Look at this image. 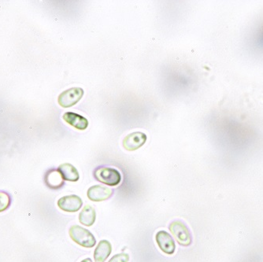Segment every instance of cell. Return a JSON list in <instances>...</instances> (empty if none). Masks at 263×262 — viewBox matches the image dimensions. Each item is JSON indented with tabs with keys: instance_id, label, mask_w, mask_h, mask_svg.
<instances>
[{
	"instance_id": "obj_8",
	"label": "cell",
	"mask_w": 263,
	"mask_h": 262,
	"mask_svg": "<svg viewBox=\"0 0 263 262\" xmlns=\"http://www.w3.org/2000/svg\"><path fill=\"white\" fill-rule=\"evenodd\" d=\"M113 193V190L109 188L96 185L88 189L87 195L90 200L93 202H102L110 198Z\"/></svg>"
},
{
	"instance_id": "obj_12",
	"label": "cell",
	"mask_w": 263,
	"mask_h": 262,
	"mask_svg": "<svg viewBox=\"0 0 263 262\" xmlns=\"http://www.w3.org/2000/svg\"><path fill=\"white\" fill-rule=\"evenodd\" d=\"M58 170L61 173L63 180L71 182H77L79 180L80 176L78 170L71 164L65 163L59 165Z\"/></svg>"
},
{
	"instance_id": "obj_3",
	"label": "cell",
	"mask_w": 263,
	"mask_h": 262,
	"mask_svg": "<svg viewBox=\"0 0 263 262\" xmlns=\"http://www.w3.org/2000/svg\"><path fill=\"white\" fill-rule=\"evenodd\" d=\"M170 231L175 237L176 240L180 245L187 247L192 244V235L189 228L180 220H176L170 224Z\"/></svg>"
},
{
	"instance_id": "obj_10",
	"label": "cell",
	"mask_w": 263,
	"mask_h": 262,
	"mask_svg": "<svg viewBox=\"0 0 263 262\" xmlns=\"http://www.w3.org/2000/svg\"><path fill=\"white\" fill-rule=\"evenodd\" d=\"M112 247L107 240H101L95 250V262H105L111 254Z\"/></svg>"
},
{
	"instance_id": "obj_13",
	"label": "cell",
	"mask_w": 263,
	"mask_h": 262,
	"mask_svg": "<svg viewBox=\"0 0 263 262\" xmlns=\"http://www.w3.org/2000/svg\"><path fill=\"white\" fill-rule=\"evenodd\" d=\"M96 210L91 205H85L81 210L79 215V221L83 226L90 227L96 221Z\"/></svg>"
},
{
	"instance_id": "obj_11",
	"label": "cell",
	"mask_w": 263,
	"mask_h": 262,
	"mask_svg": "<svg viewBox=\"0 0 263 262\" xmlns=\"http://www.w3.org/2000/svg\"><path fill=\"white\" fill-rule=\"evenodd\" d=\"M45 183L50 189H58L63 186L64 180L59 170H51L46 174Z\"/></svg>"
},
{
	"instance_id": "obj_9",
	"label": "cell",
	"mask_w": 263,
	"mask_h": 262,
	"mask_svg": "<svg viewBox=\"0 0 263 262\" xmlns=\"http://www.w3.org/2000/svg\"><path fill=\"white\" fill-rule=\"evenodd\" d=\"M63 120L71 126L78 130H85L88 126V121L86 118L78 114L67 112L63 115Z\"/></svg>"
},
{
	"instance_id": "obj_16",
	"label": "cell",
	"mask_w": 263,
	"mask_h": 262,
	"mask_svg": "<svg viewBox=\"0 0 263 262\" xmlns=\"http://www.w3.org/2000/svg\"><path fill=\"white\" fill-rule=\"evenodd\" d=\"M81 262H92V260H91V259L86 258L85 260H83Z\"/></svg>"
},
{
	"instance_id": "obj_14",
	"label": "cell",
	"mask_w": 263,
	"mask_h": 262,
	"mask_svg": "<svg viewBox=\"0 0 263 262\" xmlns=\"http://www.w3.org/2000/svg\"><path fill=\"white\" fill-rule=\"evenodd\" d=\"M10 202H11V199H10V195L7 192H0V213L5 211L9 208Z\"/></svg>"
},
{
	"instance_id": "obj_6",
	"label": "cell",
	"mask_w": 263,
	"mask_h": 262,
	"mask_svg": "<svg viewBox=\"0 0 263 262\" xmlns=\"http://www.w3.org/2000/svg\"><path fill=\"white\" fill-rule=\"evenodd\" d=\"M147 141V136L140 132L131 133L124 139L123 146L128 152L137 151Z\"/></svg>"
},
{
	"instance_id": "obj_4",
	"label": "cell",
	"mask_w": 263,
	"mask_h": 262,
	"mask_svg": "<svg viewBox=\"0 0 263 262\" xmlns=\"http://www.w3.org/2000/svg\"><path fill=\"white\" fill-rule=\"evenodd\" d=\"M84 96V90L81 87H72L63 91L59 96L58 102L63 108H69L74 106Z\"/></svg>"
},
{
	"instance_id": "obj_1",
	"label": "cell",
	"mask_w": 263,
	"mask_h": 262,
	"mask_svg": "<svg viewBox=\"0 0 263 262\" xmlns=\"http://www.w3.org/2000/svg\"><path fill=\"white\" fill-rule=\"evenodd\" d=\"M69 236L76 244L85 248H92L97 240L94 235L84 228L79 226H73L69 229Z\"/></svg>"
},
{
	"instance_id": "obj_15",
	"label": "cell",
	"mask_w": 263,
	"mask_h": 262,
	"mask_svg": "<svg viewBox=\"0 0 263 262\" xmlns=\"http://www.w3.org/2000/svg\"><path fill=\"white\" fill-rule=\"evenodd\" d=\"M128 260H129V257L128 254L122 253V254L114 256L108 262H128Z\"/></svg>"
},
{
	"instance_id": "obj_7",
	"label": "cell",
	"mask_w": 263,
	"mask_h": 262,
	"mask_svg": "<svg viewBox=\"0 0 263 262\" xmlns=\"http://www.w3.org/2000/svg\"><path fill=\"white\" fill-rule=\"evenodd\" d=\"M155 239L162 252L166 254H173L175 252V242L168 232L160 231L156 234Z\"/></svg>"
},
{
	"instance_id": "obj_5",
	"label": "cell",
	"mask_w": 263,
	"mask_h": 262,
	"mask_svg": "<svg viewBox=\"0 0 263 262\" xmlns=\"http://www.w3.org/2000/svg\"><path fill=\"white\" fill-rule=\"evenodd\" d=\"M82 205V199L75 195L63 197L58 201V207L63 211L69 212V213L78 212Z\"/></svg>"
},
{
	"instance_id": "obj_2",
	"label": "cell",
	"mask_w": 263,
	"mask_h": 262,
	"mask_svg": "<svg viewBox=\"0 0 263 262\" xmlns=\"http://www.w3.org/2000/svg\"><path fill=\"white\" fill-rule=\"evenodd\" d=\"M94 176L100 183L111 186L119 184L122 180L120 173L115 169L109 168V167L97 169L95 171Z\"/></svg>"
}]
</instances>
